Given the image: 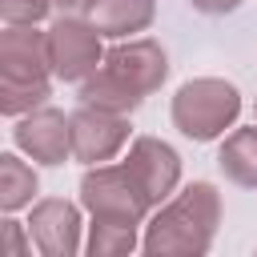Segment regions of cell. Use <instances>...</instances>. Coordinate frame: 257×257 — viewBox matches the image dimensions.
Here are the masks:
<instances>
[{
  "mask_svg": "<svg viewBox=\"0 0 257 257\" xmlns=\"http://www.w3.org/2000/svg\"><path fill=\"white\" fill-rule=\"evenodd\" d=\"M48 32L40 24H4L0 32V112L8 120L48 104L52 96Z\"/></svg>",
  "mask_w": 257,
  "mask_h": 257,
  "instance_id": "obj_2",
  "label": "cell"
},
{
  "mask_svg": "<svg viewBox=\"0 0 257 257\" xmlns=\"http://www.w3.org/2000/svg\"><path fill=\"white\" fill-rule=\"evenodd\" d=\"M80 12L96 24L104 40H128L153 28L157 20V0H84Z\"/></svg>",
  "mask_w": 257,
  "mask_h": 257,
  "instance_id": "obj_11",
  "label": "cell"
},
{
  "mask_svg": "<svg viewBox=\"0 0 257 257\" xmlns=\"http://www.w3.org/2000/svg\"><path fill=\"white\" fill-rule=\"evenodd\" d=\"M80 205L88 217L96 221H124V225H145L153 217L149 197L137 189V181L128 177V169L116 161L104 165H88L80 177Z\"/></svg>",
  "mask_w": 257,
  "mask_h": 257,
  "instance_id": "obj_4",
  "label": "cell"
},
{
  "mask_svg": "<svg viewBox=\"0 0 257 257\" xmlns=\"http://www.w3.org/2000/svg\"><path fill=\"white\" fill-rule=\"evenodd\" d=\"M84 205L64 197H40L28 209V233L44 257H76L84 249Z\"/></svg>",
  "mask_w": 257,
  "mask_h": 257,
  "instance_id": "obj_9",
  "label": "cell"
},
{
  "mask_svg": "<svg viewBox=\"0 0 257 257\" xmlns=\"http://www.w3.org/2000/svg\"><path fill=\"white\" fill-rule=\"evenodd\" d=\"M80 104H96V108H112V112H137L141 104H145V96H137L120 76H112L104 64L88 76V80H80Z\"/></svg>",
  "mask_w": 257,
  "mask_h": 257,
  "instance_id": "obj_14",
  "label": "cell"
},
{
  "mask_svg": "<svg viewBox=\"0 0 257 257\" xmlns=\"http://www.w3.org/2000/svg\"><path fill=\"white\" fill-rule=\"evenodd\" d=\"M56 8L52 0H0V20L4 24H40Z\"/></svg>",
  "mask_w": 257,
  "mask_h": 257,
  "instance_id": "obj_16",
  "label": "cell"
},
{
  "mask_svg": "<svg viewBox=\"0 0 257 257\" xmlns=\"http://www.w3.org/2000/svg\"><path fill=\"white\" fill-rule=\"evenodd\" d=\"M217 169L237 189H257V120L249 128H229L217 149Z\"/></svg>",
  "mask_w": 257,
  "mask_h": 257,
  "instance_id": "obj_12",
  "label": "cell"
},
{
  "mask_svg": "<svg viewBox=\"0 0 257 257\" xmlns=\"http://www.w3.org/2000/svg\"><path fill=\"white\" fill-rule=\"evenodd\" d=\"M221 193L213 181H189L165 205L153 209L141 233V253L149 257H205L221 229Z\"/></svg>",
  "mask_w": 257,
  "mask_h": 257,
  "instance_id": "obj_1",
  "label": "cell"
},
{
  "mask_svg": "<svg viewBox=\"0 0 257 257\" xmlns=\"http://www.w3.org/2000/svg\"><path fill=\"white\" fill-rule=\"evenodd\" d=\"M72 116V161L80 165H104L116 161L120 149L133 137L128 112H112V108H96V104H80L68 112Z\"/></svg>",
  "mask_w": 257,
  "mask_h": 257,
  "instance_id": "obj_7",
  "label": "cell"
},
{
  "mask_svg": "<svg viewBox=\"0 0 257 257\" xmlns=\"http://www.w3.org/2000/svg\"><path fill=\"white\" fill-rule=\"evenodd\" d=\"M44 32H48V56L56 80L80 84L104 64V36L84 12H60Z\"/></svg>",
  "mask_w": 257,
  "mask_h": 257,
  "instance_id": "obj_5",
  "label": "cell"
},
{
  "mask_svg": "<svg viewBox=\"0 0 257 257\" xmlns=\"http://www.w3.org/2000/svg\"><path fill=\"white\" fill-rule=\"evenodd\" d=\"M32 233H28V221H16L12 213L4 217V249H8V257H28L32 253Z\"/></svg>",
  "mask_w": 257,
  "mask_h": 257,
  "instance_id": "obj_17",
  "label": "cell"
},
{
  "mask_svg": "<svg viewBox=\"0 0 257 257\" xmlns=\"http://www.w3.org/2000/svg\"><path fill=\"white\" fill-rule=\"evenodd\" d=\"M201 16H229V12H237L245 0H189Z\"/></svg>",
  "mask_w": 257,
  "mask_h": 257,
  "instance_id": "obj_18",
  "label": "cell"
},
{
  "mask_svg": "<svg viewBox=\"0 0 257 257\" xmlns=\"http://www.w3.org/2000/svg\"><path fill=\"white\" fill-rule=\"evenodd\" d=\"M141 229L145 225H124V221H96L88 217V237L84 253L88 257H124L141 249Z\"/></svg>",
  "mask_w": 257,
  "mask_h": 257,
  "instance_id": "obj_15",
  "label": "cell"
},
{
  "mask_svg": "<svg viewBox=\"0 0 257 257\" xmlns=\"http://www.w3.org/2000/svg\"><path fill=\"white\" fill-rule=\"evenodd\" d=\"M253 120H257V100H253Z\"/></svg>",
  "mask_w": 257,
  "mask_h": 257,
  "instance_id": "obj_20",
  "label": "cell"
},
{
  "mask_svg": "<svg viewBox=\"0 0 257 257\" xmlns=\"http://www.w3.org/2000/svg\"><path fill=\"white\" fill-rule=\"evenodd\" d=\"M80 4H84V0H52L56 12H72V8H80Z\"/></svg>",
  "mask_w": 257,
  "mask_h": 257,
  "instance_id": "obj_19",
  "label": "cell"
},
{
  "mask_svg": "<svg viewBox=\"0 0 257 257\" xmlns=\"http://www.w3.org/2000/svg\"><path fill=\"white\" fill-rule=\"evenodd\" d=\"M40 193V177L36 169L24 161V153H0V209L4 213H20V209H32Z\"/></svg>",
  "mask_w": 257,
  "mask_h": 257,
  "instance_id": "obj_13",
  "label": "cell"
},
{
  "mask_svg": "<svg viewBox=\"0 0 257 257\" xmlns=\"http://www.w3.org/2000/svg\"><path fill=\"white\" fill-rule=\"evenodd\" d=\"M120 165L128 169V177L137 181V189L149 197L153 209L181 189V153L161 137H133Z\"/></svg>",
  "mask_w": 257,
  "mask_h": 257,
  "instance_id": "obj_8",
  "label": "cell"
},
{
  "mask_svg": "<svg viewBox=\"0 0 257 257\" xmlns=\"http://www.w3.org/2000/svg\"><path fill=\"white\" fill-rule=\"evenodd\" d=\"M12 145L44 169H56L72 157V116H64L56 104H40L12 120Z\"/></svg>",
  "mask_w": 257,
  "mask_h": 257,
  "instance_id": "obj_6",
  "label": "cell"
},
{
  "mask_svg": "<svg viewBox=\"0 0 257 257\" xmlns=\"http://www.w3.org/2000/svg\"><path fill=\"white\" fill-rule=\"evenodd\" d=\"M104 68L120 76L137 96H153L169 80V52L153 36H128L104 52Z\"/></svg>",
  "mask_w": 257,
  "mask_h": 257,
  "instance_id": "obj_10",
  "label": "cell"
},
{
  "mask_svg": "<svg viewBox=\"0 0 257 257\" xmlns=\"http://www.w3.org/2000/svg\"><path fill=\"white\" fill-rule=\"evenodd\" d=\"M241 116V92L225 76H193L173 92L169 120L185 141H221Z\"/></svg>",
  "mask_w": 257,
  "mask_h": 257,
  "instance_id": "obj_3",
  "label": "cell"
}]
</instances>
